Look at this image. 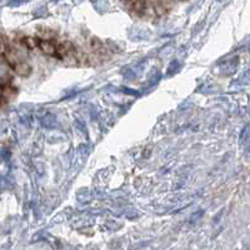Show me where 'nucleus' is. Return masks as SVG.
Here are the masks:
<instances>
[{"instance_id": "nucleus-2", "label": "nucleus", "mask_w": 250, "mask_h": 250, "mask_svg": "<svg viewBox=\"0 0 250 250\" xmlns=\"http://www.w3.org/2000/svg\"><path fill=\"white\" fill-rule=\"evenodd\" d=\"M125 6L133 17L144 20L160 19L171 9V4L167 1H129Z\"/></svg>"}, {"instance_id": "nucleus-1", "label": "nucleus", "mask_w": 250, "mask_h": 250, "mask_svg": "<svg viewBox=\"0 0 250 250\" xmlns=\"http://www.w3.org/2000/svg\"><path fill=\"white\" fill-rule=\"evenodd\" d=\"M24 45L30 48H38L40 51H43L44 54L49 55L51 58H55L58 60H69L75 59L77 57V49L71 45V43L60 40L58 38H24L21 40Z\"/></svg>"}, {"instance_id": "nucleus-4", "label": "nucleus", "mask_w": 250, "mask_h": 250, "mask_svg": "<svg viewBox=\"0 0 250 250\" xmlns=\"http://www.w3.org/2000/svg\"><path fill=\"white\" fill-rule=\"evenodd\" d=\"M1 94H3V104H5V102H9V100H12L15 97L17 88L13 85L12 79L3 80V91H1Z\"/></svg>"}, {"instance_id": "nucleus-3", "label": "nucleus", "mask_w": 250, "mask_h": 250, "mask_svg": "<svg viewBox=\"0 0 250 250\" xmlns=\"http://www.w3.org/2000/svg\"><path fill=\"white\" fill-rule=\"evenodd\" d=\"M3 59L5 60L6 64L9 65V68H12L15 73H18L19 75H28L31 71L30 65L25 60H23V58L18 54V50L15 48H13L10 44H6V40L4 38L3 40Z\"/></svg>"}]
</instances>
